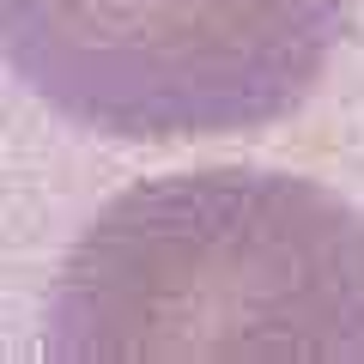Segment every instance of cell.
Segmentation results:
<instances>
[{"label":"cell","instance_id":"1","mask_svg":"<svg viewBox=\"0 0 364 364\" xmlns=\"http://www.w3.org/2000/svg\"><path fill=\"white\" fill-rule=\"evenodd\" d=\"M49 358H364V213L279 170L134 182L73 237Z\"/></svg>","mask_w":364,"mask_h":364},{"label":"cell","instance_id":"2","mask_svg":"<svg viewBox=\"0 0 364 364\" xmlns=\"http://www.w3.org/2000/svg\"><path fill=\"white\" fill-rule=\"evenodd\" d=\"M352 0H0V55L109 140L249 134L322 85Z\"/></svg>","mask_w":364,"mask_h":364}]
</instances>
